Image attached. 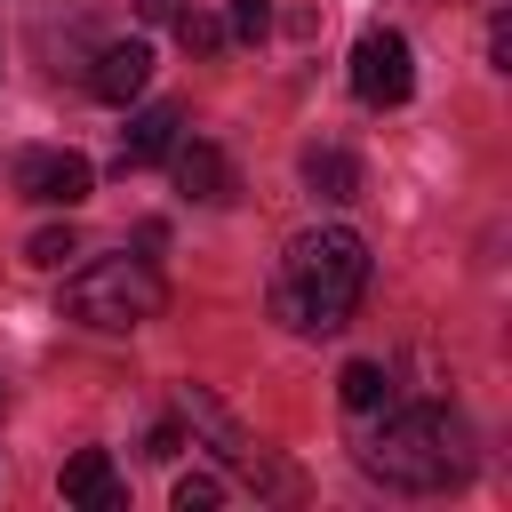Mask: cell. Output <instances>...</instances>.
Returning a JSON list of instances; mask_svg holds the SVG:
<instances>
[{
	"label": "cell",
	"mask_w": 512,
	"mask_h": 512,
	"mask_svg": "<svg viewBox=\"0 0 512 512\" xmlns=\"http://www.w3.org/2000/svg\"><path fill=\"white\" fill-rule=\"evenodd\" d=\"M368 296V240L352 224H312L288 240L280 272H272V320L296 336H328L360 312Z\"/></svg>",
	"instance_id": "6da1fadb"
},
{
	"label": "cell",
	"mask_w": 512,
	"mask_h": 512,
	"mask_svg": "<svg viewBox=\"0 0 512 512\" xmlns=\"http://www.w3.org/2000/svg\"><path fill=\"white\" fill-rule=\"evenodd\" d=\"M360 472L384 480V488H408V496H440V488H456L472 472V432L440 400L384 408V424L360 440Z\"/></svg>",
	"instance_id": "7a4b0ae2"
},
{
	"label": "cell",
	"mask_w": 512,
	"mask_h": 512,
	"mask_svg": "<svg viewBox=\"0 0 512 512\" xmlns=\"http://www.w3.org/2000/svg\"><path fill=\"white\" fill-rule=\"evenodd\" d=\"M160 304H168V280L144 256H104V264L64 280V312L80 328H104V336H128V328L160 320Z\"/></svg>",
	"instance_id": "3957f363"
},
{
	"label": "cell",
	"mask_w": 512,
	"mask_h": 512,
	"mask_svg": "<svg viewBox=\"0 0 512 512\" xmlns=\"http://www.w3.org/2000/svg\"><path fill=\"white\" fill-rule=\"evenodd\" d=\"M352 96H360V104H376V112H392V104H408V96H416V56H408V32L368 24V32L352 40Z\"/></svg>",
	"instance_id": "277c9868"
},
{
	"label": "cell",
	"mask_w": 512,
	"mask_h": 512,
	"mask_svg": "<svg viewBox=\"0 0 512 512\" xmlns=\"http://www.w3.org/2000/svg\"><path fill=\"white\" fill-rule=\"evenodd\" d=\"M176 416H184V424H192V432H200V440H208V448H216L224 464H240V472H256L264 488H288V472H272V464H264V448H256V440H248V432L232 424V408H224L216 392H200V384H184V400H176Z\"/></svg>",
	"instance_id": "5b68a950"
},
{
	"label": "cell",
	"mask_w": 512,
	"mask_h": 512,
	"mask_svg": "<svg viewBox=\"0 0 512 512\" xmlns=\"http://www.w3.org/2000/svg\"><path fill=\"white\" fill-rule=\"evenodd\" d=\"M16 192H24V200H40V208H80V200L96 192V168H88L80 152L32 144V152H16Z\"/></svg>",
	"instance_id": "8992f818"
},
{
	"label": "cell",
	"mask_w": 512,
	"mask_h": 512,
	"mask_svg": "<svg viewBox=\"0 0 512 512\" xmlns=\"http://www.w3.org/2000/svg\"><path fill=\"white\" fill-rule=\"evenodd\" d=\"M144 80H152V48H144V40H112V48H96V72H88V88H96L104 104H128V96H144Z\"/></svg>",
	"instance_id": "52a82bcc"
},
{
	"label": "cell",
	"mask_w": 512,
	"mask_h": 512,
	"mask_svg": "<svg viewBox=\"0 0 512 512\" xmlns=\"http://www.w3.org/2000/svg\"><path fill=\"white\" fill-rule=\"evenodd\" d=\"M176 128H184V104H144L128 128H120V168H152L176 152Z\"/></svg>",
	"instance_id": "ba28073f"
},
{
	"label": "cell",
	"mask_w": 512,
	"mask_h": 512,
	"mask_svg": "<svg viewBox=\"0 0 512 512\" xmlns=\"http://www.w3.org/2000/svg\"><path fill=\"white\" fill-rule=\"evenodd\" d=\"M64 504H88V512H120L128 504V488H120V472H112L104 448H80L64 464Z\"/></svg>",
	"instance_id": "9c48e42d"
},
{
	"label": "cell",
	"mask_w": 512,
	"mask_h": 512,
	"mask_svg": "<svg viewBox=\"0 0 512 512\" xmlns=\"http://www.w3.org/2000/svg\"><path fill=\"white\" fill-rule=\"evenodd\" d=\"M168 160H176V184H184L192 200H208V208H216V200H232V168H224V152H216V144H200V136H192V144H176Z\"/></svg>",
	"instance_id": "30bf717a"
},
{
	"label": "cell",
	"mask_w": 512,
	"mask_h": 512,
	"mask_svg": "<svg viewBox=\"0 0 512 512\" xmlns=\"http://www.w3.org/2000/svg\"><path fill=\"white\" fill-rule=\"evenodd\" d=\"M304 184H312L320 200H360V160H352L344 144H312V152H304Z\"/></svg>",
	"instance_id": "8fae6325"
},
{
	"label": "cell",
	"mask_w": 512,
	"mask_h": 512,
	"mask_svg": "<svg viewBox=\"0 0 512 512\" xmlns=\"http://www.w3.org/2000/svg\"><path fill=\"white\" fill-rule=\"evenodd\" d=\"M336 400H344L352 416H368V408H384V400H392V376H384L376 360H344V376H336Z\"/></svg>",
	"instance_id": "7c38bea8"
},
{
	"label": "cell",
	"mask_w": 512,
	"mask_h": 512,
	"mask_svg": "<svg viewBox=\"0 0 512 512\" xmlns=\"http://www.w3.org/2000/svg\"><path fill=\"white\" fill-rule=\"evenodd\" d=\"M64 256H80V232L72 224H48V232L24 240V264H40V272H64Z\"/></svg>",
	"instance_id": "4fadbf2b"
},
{
	"label": "cell",
	"mask_w": 512,
	"mask_h": 512,
	"mask_svg": "<svg viewBox=\"0 0 512 512\" xmlns=\"http://www.w3.org/2000/svg\"><path fill=\"white\" fill-rule=\"evenodd\" d=\"M176 40H184V56H216V48H224V24L200 16V8H184V16H176Z\"/></svg>",
	"instance_id": "5bb4252c"
},
{
	"label": "cell",
	"mask_w": 512,
	"mask_h": 512,
	"mask_svg": "<svg viewBox=\"0 0 512 512\" xmlns=\"http://www.w3.org/2000/svg\"><path fill=\"white\" fill-rule=\"evenodd\" d=\"M168 496H176V512H216V504H224V480H216V472H184Z\"/></svg>",
	"instance_id": "9a60e30c"
},
{
	"label": "cell",
	"mask_w": 512,
	"mask_h": 512,
	"mask_svg": "<svg viewBox=\"0 0 512 512\" xmlns=\"http://www.w3.org/2000/svg\"><path fill=\"white\" fill-rule=\"evenodd\" d=\"M224 32H240V40H264V32H272V0H232Z\"/></svg>",
	"instance_id": "2e32d148"
},
{
	"label": "cell",
	"mask_w": 512,
	"mask_h": 512,
	"mask_svg": "<svg viewBox=\"0 0 512 512\" xmlns=\"http://www.w3.org/2000/svg\"><path fill=\"white\" fill-rule=\"evenodd\" d=\"M488 64H496V72H512V16H496V24H488Z\"/></svg>",
	"instance_id": "e0dca14e"
},
{
	"label": "cell",
	"mask_w": 512,
	"mask_h": 512,
	"mask_svg": "<svg viewBox=\"0 0 512 512\" xmlns=\"http://www.w3.org/2000/svg\"><path fill=\"white\" fill-rule=\"evenodd\" d=\"M176 448H184V416H176V424H160V432H152V440H144V456H160V464H168V456H176Z\"/></svg>",
	"instance_id": "ac0fdd59"
},
{
	"label": "cell",
	"mask_w": 512,
	"mask_h": 512,
	"mask_svg": "<svg viewBox=\"0 0 512 512\" xmlns=\"http://www.w3.org/2000/svg\"><path fill=\"white\" fill-rule=\"evenodd\" d=\"M136 16H144V24H176V16H184V0H136Z\"/></svg>",
	"instance_id": "d6986e66"
}]
</instances>
